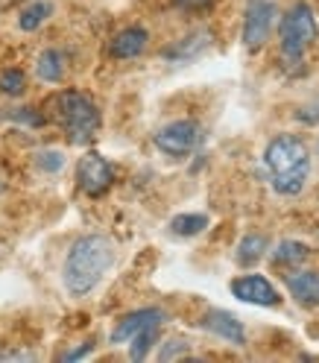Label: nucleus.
<instances>
[{"mask_svg":"<svg viewBox=\"0 0 319 363\" xmlns=\"http://www.w3.org/2000/svg\"><path fill=\"white\" fill-rule=\"evenodd\" d=\"M115 261H118V246L111 238L100 232L77 238L62 261V284L67 290V296L74 299L91 296L103 284Z\"/></svg>","mask_w":319,"mask_h":363,"instance_id":"1","label":"nucleus"},{"mask_svg":"<svg viewBox=\"0 0 319 363\" xmlns=\"http://www.w3.org/2000/svg\"><path fill=\"white\" fill-rule=\"evenodd\" d=\"M261 158L269 173V185L279 196L293 199L305 191L310 179V167H313V155L302 135L281 132L276 138H269Z\"/></svg>","mask_w":319,"mask_h":363,"instance_id":"2","label":"nucleus"},{"mask_svg":"<svg viewBox=\"0 0 319 363\" xmlns=\"http://www.w3.org/2000/svg\"><path fill=\"white\" fill-rule=\"evenodd\" d=\"M279 24V56L284 67H302L305 53L319 38V21L316 9L308 0H296V4L276 21Z\"/></svg>","mask_w":319,"mask_h":363,"instance_id":"3","label":"nucleus"},{"mask_svg":"<svg viewBox=\"0 0 319 363\" xmlns=\"http://www.w3.org/2000/svg\"><path fill=\"white\" fill-rule=\"evenodd\" d=\"M53 106H56V121L65 129V138L71 141L74 147H85V144H91L97 138V132L103 126V118H100L97 103L91 100L85 91L65 88V91L56 94Z\"/></svg>","mask_w":319,"mask_h":363,"instance_id":"4","label":"nucleus"},{"mask_svg":"<svg viewBox=\"0 0 319 363\" xmlns=\"http://www.w3.org/2000/svg\"><path fill=\"white\" fill-rule=\"evenodd\" d=\"M205 138V129L199 121L181 118V121H170L152 135V147L167 155V158H188L191 152L199 150Z\"/></svg>","mask_w":319,"mask_h":363,"instance_id":"5","label":"nucleus"},{"mask_svg":"<svg viewBox=\"0 0 319 363\" xmlns=\"http://www.w3.org/2000/svg\"><path fill=\"white\" fill-rule=\"evenodd\" d=\"M276 21H279V9L272 0H246L243 30H240V41L246 53H258L267 48L272 30H276Z\"/></svg>","mask_w":319,"mask_h":363,"instance_id":"6","label":"nucleus"},{"mask_svg":"<svg viewBox=\"0 0 319 363\" xmlns=\"http://www.w3.org/2000/svg\"><path fill=\"white\" fill-rule=\"evenodd\" d=\"M77 185L85 196L100 199L115 185V167H111V162H106V155L91 150L77 162Z\"/></svg>","mask_w":319,"mask_h":363,"instance_id":"7","label":"nucleus"},{"mask_svg":"<svg viewBox=\"0 0 319 363\" xmlns=\"http://www.w3.org/2000/svg\"><path fill=\"white\" fill-rule=\"evenodd\" d=\"M229 290L237 302L255 305V308H281V302H284L281 290L267 276H261V272H243V276L232 279Z\"/></svg>","mask_w":319,"mask_h":363,"instance_id":"8","label":"nucleus"},{"mask_svg":"<svg viewBox=\"0 0 319 363\" xmlns=\"http://www.w3.org/2000/svg\"><path fill=\"white\" fill-rule=\"evenodd\" d=\"M199 328L214 334L217 340H223V343H229V346H237V349L246 346V328H243V323L237 320L232 311H225V308H208L199 316Z\"/></svg>","mask_w":319,"mask_h":363,"instance_id":"9","label":"nucleus"},{"mask_svg":"<svg viewBox=\"0 0 319 363\" xmlns=\"http://www.w3.org/2000/svg\"><path fill=\"white\" fill-rule=\"evenodd\" d=\"M164 323H167V311L155 308V305L138 308V311L121 316L118 325L111 328V334H108V343H111V346H123V343H129V340L138 334V331L152 328V325H164Z\"/></svg>","mask_w":319,"mask_h":363,"instance_id":"10","label":"nucleus"},{"mask_svg":"<svg viewBox=\"0 0 319 363\" xmlns=\"http://www.w3.org/2000/svg\"><path fill=\"white\" fill-rule=\"evenodd\" d=\"M214 44V33L208 27L202 30H194L188 35L176 38L173 44H167V48L162 50V59L164 62H173V65H185V62H196L202 53H208Z\"/></svg>","mask_w":319,"mask_h":363,"instance_id":"11","label":"nucleus"},{"mask_svg":"<svg viewBox=\"0 0 319 363\" xmlns=\"http://www.w3.org/2000/svg\"><path fill=\"white\" fill-rule=\"evenodd\" d=\"M284 287L290 293V299L296 305H302L308 311L319 308V269H299L284 272Z\"/></svg>","mask_w":319,"mask_h":363,"instance_id":"12","label":"nucleus"},{"mask_svg":"<svg viewBox=\"0 0 319 363\" xmlns=\"http://www.w3.org/2000/svg\"><path fill=\"white\" fill-rule=\"evenodd\" d=\"M150 44V30L141 27V24H132V27H123L111 35L108 41V56L118 59V62H126V59H138Z\"/></svg>","mask_w":319,"mask_h":363,"instance_id":"13","label":"nucleus"},{"mask_svg":"<svg viewBox=\"0 0 319 363\" xmlns=\"http://www.w3.org/2000/svg\"><path fill=\"white\" fill-rule=\"evenodd\" d=\"M313 255V249L305 243V240H279L276 246H269V252L267 258L276 264V267H284V269H296V267H302L308 258Z\"/></svg>","mask_w":319,"mask_h":363,"instance_id":"14","label":"nucleus"},{"mask_svg":"<svg viewBox=\"0 0 319 363\" xmlns=\"http://www.w3.org/2000/svg\"><path fill=\"white\" fill-rule=\"evenodd\" d=\"M269 246H272V243H269L267 235H258V232L243 235V238L237 240V249H235V261H237V267L249 269V267L261 264V261L267 258V252H269Z\"/></svg>","mask_w":319,"mask_h":363,"instance_id":"15","label":"nucleus"},{"mask_svg":"<svg viewBox=\"0 0 319 363\" xmlns=\"http://www.w3.org/2000/svg\"><path fill=\"white\" fill-rule=\"evenodd\" d=\"M65 71H67V62H65V53L56 50V48H47V50H41L38 59H35V77L41 82H62L65 79Z\"/></svg>","mask_w":319,"mask_h":363,"instance_id":"16","label":"nucleus"},{"mask_svg":"<svg viewBox=\"0 0 319 363\" xmlns=\"http://www.w3.org/2000/svg\"><path fill=\"white\" fill-rule=\"evenodd\" d=\"M211 225V217L208 214H202V211H188V214H176L170 220V232L176 238H196L202 235L205 229Z\"/></svg>","mask_w":319,"mask_h":363,"instance_id":"17","label":"nucleus"},{"mask_svg":"<svg viewBox=\"0 0 319 363\" xmlns=\"http://www.w3.org/2000/svg\"><path fill=\"white\" fill-rule=\"evenodd\" d=\"M53 12H56L53 0H35V4H30V6L21 9V15H18V27L24 30V33H35V30L44 24V21H50V18H53Z\"/></svg>","mask_w":319,"mask_h":363,"instance_id":"18","label":"nucleus"},{"mask_svg":"<svg viewBox=\"0 0 319 363\" xmlns=\"http://www.w3.org/2000/svg\"><path fill=\"white\" fill-rule=\"evenodd\" d=\"M158 328L162 325H152V328H144L138 331L132 340H129V360H147L152 346L158 343Z\"/></svg>","mask_w":319,"mask_h":363,"instance_id":"19","label":"nucleus"},{"mask_svg":"<svg viewBox=\"0 0 319 363\" xmlns=\"http://www.w3.org/2000/svg\"><path fill=\"white\" fill-rule=\"evenodd\" d=\"M0 94L4 97H21L27 94V74L21 67H6L0 74Z\"/></svg>","mask_w":319,"mask_h":363,"instance_id":"20","label":"nucleus"},{"mask_svg":"<svg viewBox=\"0 0 319 363\" xmlns=\"http://www.w3.org/2000/svg\"><path fill=\"white\" fill-rule=\"evenodd\" d=\"M35 167L41 173H62L65 170V152L62 150H38L35 152Z\"/></svg>","mask_w":319,"mask_h":363,"instance_id":"21","label":"nucleus"},{"mask_svg":"<svg viewBox=\"0 0 319 363\" xmlns=\"http://www.w3.org/2000/svg\"><path fill=\"white\" fill-rule=\"evenodd\" d=\"M191 354V343L185 337H170L162 343V349H158V360H181V357H188Z\"/></svg>","mask_w":319,"mask_h":363,"instance_id":"22","label":"nucleus"},{"mask_svg":"<svg viewBox=\"0 0 319 363\" xmlns=\"http://www.w3.org/2000/svg\"><path fill=\"white\" fill-rule=\"evenodd\" d=\"M293 118L299 121L302 126L316 129V126H319V94H316V97H310L308 103H302L299 108H296V115H293Z\"/></svg>","mask_w":319,"mask_h":363,"instance_id":"23","label":"nucleus"},{"mask_svg":"<svg viewBox=\"0 0 319 363\" xmlns=\"http://www.w3.org/2000/svg\"><path fill=\"white\" fill-rule=\"evenodd\" d=\"M170 4L185 15H205L217 6V0H170Z\"/></svg>","mask_w":319,"mask_h":363,"instance_id":"24","label":"nucleus"},{"mask_svg":"<svg viewBox=\"0 0 319 363\" xmlns=\"http://www.w3.org/2000/svg\"><path fill=\"white\" fill-rule=\"evenodd\" d=\"M9 118H12V121H18V123H27V126H41V123H44L41 111H38V108H30V106H24V108H15Z\"/></svg>","mask_w":319,"mask_h":363,"instance_id":"25","label":"nucleus"},{"mask_svg":"<svg viewBox=\"0 0 319 363\" xmlns=\"http://www.w3.org/2000/svg\"><path fill=\"white\" fill-rule=\"evenodd\" d=\"M91 352H94V340H88L85 346H79V349H74V352H67V354H62V360H82V357H88Z\"/></svg>","mask_w":319,"mask_h":363,"instance_id":"26","label":"nucleus"}]
</instances>
